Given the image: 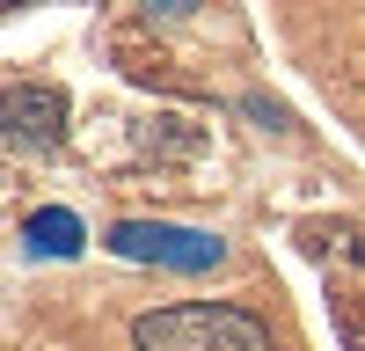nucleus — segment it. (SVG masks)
I'll return each mask as SVG.
<instances>
[{"label":"nucleus","instance_id":"f257e3e1","mask_svg":"<svg viewBox=\"0 0 365 351\" xmlns=\"http://www.w3.org/2000/svg\"><path fill=\"white\" fill-rule=\"evenodd\" d=\"M139 351H270V330L249 307H212V300H175L132 322Z\"/></svg>","mask_w":365,"mask_h":351},{"label":"nucleus","instance_id":"f03ea898","mask_svg":"<svg viewBox=\"0 0 365 351\" xmlns=\"http://www.w3.org/2000/svg\"><path fill=\"white\" fill-rule=\"evenodd\" d=\"M110 249H117V256H132V263L212 271V263H220V234H197V227H161V220H117V227H110Z\"/></svg>","mask_w":365,"mask_h":351},{"label":"nucleus","instance_id":"7ed1b4c3","mask_svg":"<svg viewBox=\"0 0 365 351\" xmlns=\"http://www.w3.org/2000/svg\"><path fill=\"white\" fill-rule=\"evenodd\" d=\"M58 132H66V96L15 81L8 88V146H58Z\"/></svg>","mask_w":365,"mask_h":351},{"label":"nucleus","instance_id":"20e7f679","mask_svg":"<svg viewBox=\"0 0 365 351\" xmlns=\"http://www.w3.org/2000/svg\"><path fill=\"white\" fill-rule=\"evenodd\" d=\"M22 242L37 249V256H73V249H81V220L58 213V205H44V213L22 220Z\"/></svg>","mask_w":365,"mask_h":351},{"label":"nucleus","instance_id":"39448f33","mask_svg":"<svg viewBox=\"0 0 365 351\" xmlns=\"http://www.w3.org/2000/svg\"><path fill=\"white\" fill-rule=\"evenodd\" d=\"M161 8H190V0H161Z\"/></svg>","mask_w":365,"mask_h":351},{"label":"nucleus","instance_id":"423d86ee","mask_svg":"<svg viewBox=\"0 0 365 351\" xmlns=\"http://www.w3.org/2000/svg\"><path fill=\"white\" fill-rule=\"evenodd\" d=\"M8 8H29V0H8Z\"/></svg>","mask_w":365,"mask_h":351}]
</instances>
